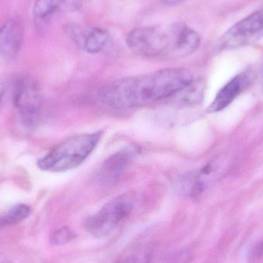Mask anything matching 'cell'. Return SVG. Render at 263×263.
<instances>
[{
  "label": "cell",
  "instance_id": "6da1fadb",
  "mask_svg": "<svg viewBox=\"0 0 263 263\" xmlns=\"http://www.w3.org/2000/svg\"><path fill=\"white\" fill-rule=\"evenodd\" d=\"M184 68L160 69L116 80L100 91V100L116 109L142 107L183 92L196 81Z\"/></svg>",
  "mask_w": 263,
  "mask_h": 263
},
{
  "label": "cell",
  "instance_id": "7a4b0ae2",
  "mask_svg": "<svg viewBox=\"0 0 263 263\" xmlns=\"http://www.w3.org/2000/svg\"><path fill=\"white\" fill-rule=\"evenodd\" d=\"M196 31L181 22L136 28L126 37V44L139 57L174 60L194 53L200 46Z\"/></svg>",
  "mask_w": 263,
  "mask_h": 263
},
{
  "label": "cell",
  "instance_id": "3957f363",
  "mask_svg": "<svg viewBox=\"0 0 263 263\" xmlns=\"http://www.w3.org/2000/svg\"><path fill=\"white\" fill-rule=\"evenodd\" d=\"M102 137L101 132L80 133L54 146L37 162L39 168L49 173H63L81 165L94 151Z\"/></svg>",
  "mask_w": 263,
  "mask_h": 263
},
{
  "label": "cell",
  "instance_id": "277c9868",
  "mask_svg": "<svg viewBox=\"0 0 263 263\" xmlns=\"http://www.w3.org/2000/svg\"><path fill=\"white\" fill-rule=\"evenodd\" d=\"M134 209L131 196L122 195L103 205L84 222V228L97 238L106 237L130 216Z\"/></svg>",
  "mask_w": 263,
  "mask_h": 263
},
{
  "label": "cell",
  "instance_id": "5b68a950",
  "mask_svg": "<svg viewBox=\"0 0 263 263\" xmlns=\"http://www.w3.org/2000/svg\"><path fill=\"white\" fill-rule=\"evenodd\" d=\"M13 103L23 126L36 127L41 119L42 99L38 83L33 79L23 77L15 82Z\"/></svg>",
  "mask_w": 263,
  "mask_h": 263
},
{
  "label": "cell",
  "instance_id": "8992f818",
  "mask_svg": "<svg viewBox=\"0 0 263 263\" xmlns=\"http://www.w3.org/2000/svg\"><path fill=\"white\" fill-rule=\"evenodd\" d=\"M263 38V8L230 28L217 42L219 50H230L250 46Z\"/></svg>",
  "mask_w": 263,
  "mask_h": 263
},
{
  "label": "cell",
  "instance_id": "52a82bcc",
  "mask_svg": "<svg viewBox=\"0 0 263 263\" xmlns=\"http://www.w3.org/2000/svg\"><path fill=\"white\" fill-rule=\"evenodd\" d=\"M66 32L77 47L86 53H99L109 43V33L102 28L70 24L68 26Z\"/></svg>",
  "mask_w": 263,
  "mask_h": 263
},
{
  "label": "cell",
  "instance_id": "ba28073f",
  "mask_svg": "<svg viewBox=\"0 0 263 263\" xmlns=\"http://www.w3.org/2000/svg\"><path fill=\"white\" fill-rule=\"evenodd\" d=\"M254 80L255 73L251 70L244 71L233 77L219 91L213 103L209 106L207 112L214 114L228 107Z\"/></svg>",
  "mask_w": 263,
  "mask_h": 263
},
{
  "label": "cell",
  "instance_id": "9c48e42d",
  "mask_svg": "<svg viewBox=\"0 0 263 263\" xmlns=\"http://www.w3.org/2000/svg\"><path fill=\"white\" fill-rule=\"evenodd\" d=\"M24 40V24L20 17L8 20L0 27V55L6 60L18 57Z\"/></svg>",
  "mask_w": 263,
  "mask_h": 263
},
{
  "label": "cell",
  "instance_id": "30bf717a",
  "mask_svg": "<svg viewBox=\"0 0 263 263\" xmlns=\"http://www.w3.org/2000/svg\"><path fill=\"white\" fill-rule=\"evenodd\" d=\"M137 154V147L129 146L109 156L100 168L99 173L100 180L109 183L118 179L129 167Z\"/></svg>",
  "mask_w": 263,
  "mask_h": 263
},
{
  "label": "cell",
  "instance_id": "8fae6325",
  "mask_svg": "<svg viewBox=\"0 0 263 263\" xmlns=\"http://www.w3.org/2000/svg\"><path fill=\"white\" fill-rule=\"evenodd\" d=\"M32 210L26 204H17L7 210L0 217V227L15 225L30 216Z\"/></svg>",
  "mask_w": 263,
  "mask_h": 263
},
{
  "label": "cell",
  "instance_id": "7c38bea8",
  "mask_svg": "<svg viewBox=\"0 0 263 263\" xmlns=\"http://www.w3.org/2000/svg\"><path fill=\"white\" fill-rule=\"evenodd\" d=\"M65 0H35L33 7L34 17L40 21L49 18L63 4Z\"/></svg>",
  "mask_w": 263,
  "mask_h": 263
},
{
  "label": "cell",
  "instance_id": "4fadbf2b",
  "mask_svg": "<svg viewBox=\"0 0 263 263\" xmlns=\"http://www.w3.org/2000/svg\"><path fill=\"white\" fill-rule=\"evenodd\" d=\"M76 234L69 227H63L58 229L52 233L51 242L53 245L63 246L73 240Z\"/></svg>",
  "mask_w": 263,
  "mask_h": 263
},
{
  "label": "cell",
  "instance_id": "5bb4252c",
  "mask_svg": "<svg viewBox=\"0 0 263 263\" xmlns=\"http://www.w3.org/2000/svg\"><path fill=\"white\" fill-rule=\"evenodd\" d=\"M150 256L148 253H141L139 255H133L125 258L119 263H148Z\"/></svg>",
  "mask_w": 263,
  "mask_h": 263
},
{
  "label": "cell",
  "instance_id": "9a60e30c",
  "mask_svg": "<svg viewBox=\"0 0 263 263\" xmlns=\"http://www.w3.org/2000/svg\"><path fill=\"white\" fill-rule=\"evenodd\" d=\"M253 256L257 259H263V241L253 249Z\"/></svg>",
  "mask_w": 263,
  "mask_h": 263
},
{
  "label": "cell",
  "instance_id": "2e32d148",
  "mask_svg": "<svg viewBox=\"0 0 263 263\" xmlns=\"http://www.w3.org/2000/svg\"><path fill=\"white\" fill-rule=\"evenodd\" d=\"M185 0H162L164 4L167 6H175L179 5V3H182Z\"/></svg>",
  "mask_w": 263,
  "mask_h": 263
},
{
  "label": "cell",
  "instance_id": "e0dca14e",
  "mask_svg": "<svg viewBox=\"0 0 263 263\" xmlns=\"http://www.w3.org/2000/svg\"><path fill=\"white\" fill-rule=\"evenodd\" d=\"M3 86L0 84V100H1L2 96H3Z\"/></svg>",
  "mask_w": 263,
  "mask_h": 263
},
{
  "label": "cell",
  "instance_id": "ac0fdd59",
  "mask_svg": "<svg viewBox=\"0 0 263 263\" xmlns=\"http://www.w3.org/2000/svg\"><path fill=\"white\" fill-rule=\"evenodd\" d=\"M1 263H12V262H9V261H5V262H3Z\"/></svg>",
  "mask_w": 263,
  "mask_h": 263
}]
</instances>
